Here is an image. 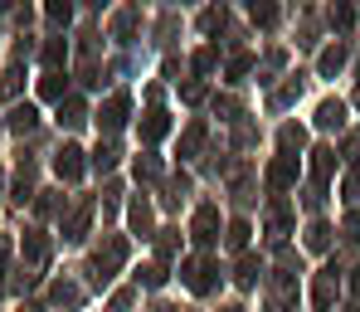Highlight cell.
<instances>
[{"label":"cell","instance_id":"1","mask_svg":"<svg viewBox=\"0 0 360 312\" xmlns=\"http://www.w3.org/2000/svg\"><path fill=\"white\" fill-rule=\"evenodd\" d=\"M122 258H127V239H108L103 249L93 254V278H98V283H108V278L122 268Z\"/></svg>","mask_w":360,"mask_h":312},{"label":"cell","instance_id":"2","mask_svg":"<svg viewBox=\"0 0 360 312\" xmlns=\"http://www.w3.org/2000/svg\"><path fill=\"white\" fill-rule=\"evenodd\" d=\"M180 278H185V283H190L195 293H210V288L219 283V268H214V258H185Z\"/></svg>","mask_w":360,"mask_h":312},{"label":"cell","instance_id":"3","mask_svg":"<svg viewBox=\"0 0 360 312\" xmlns=\"http://www.w3.org/2000/svg\"><path fill=\"white\" fill-rule=\"evenodd\" d=\"M127 113H131V98H127V93H112V98L103 103V113H98V127H103V132H117V127H127Z\"/></svg>","mask_w":360,"mask_h":312},{"label":"cell","instance_id":"4","mask_svg":"<svg viewBox=\"0 0 360 312\" xmlns=\"http://www.w3.org/2000/svg\"><path fill=\"white\" fill-rule=\"evenodd\" d=\"M190 230H195V244H214V239H219V210H214V205H200Z\"/></svg>","mask_w":360,"mask_h":312},{"label":"cell","instance_id":"5","mask_svg":"<svg viewBox=\"0 0 360 312\" xmlns=\"http://www.w3.org/2000/svg\"><path fill=\"white\" fill-rule=\"evenodd\" d=\"M54 171H59V181H78L83 176V151L73 142H63L59 151H54Z\"/></svg>","mask_w":360,"mask_h":312},{"label":"cell","instance_id":"6","mask_svg":"<svg viewBox=\"0 0 360 312\" xmlns=\"http://www.w3.org/2000/svg\"><path fill=\"white\" fill-rule=\"evenodd\" d=\"M39 98H49V103H63V98H68V78H63L59 68H49V73L39 78Z\"/></svg>","mask_w":360,"mask_h":312},{"label":"cell","instance_id":"7","mask_svg":"<svg viewBox=\"0 0 360 312\" xmlns=\"http://www.w3.org/2000/svg\"><path fill=\"white\" fill-rule=\"evenodd\" d=\"M166 132H171V118H166L161 108H151V113L141 118V142H161Z\"/></svg>","mask_w":360,"mask_h":312},{"label":"cell","instance_id":"8","mask_svg":"<svg viewBox=\"0 0 360 312\" xmlns=\"http://www.w3.org/2000/svg\"><path fill=\"white\" fill-rule=\"evenodd\" d=\"M88 220H93V200H83V205L68 215V225H63V239H83V235H88Z\"/></svg>","mask_w":360,"mask_h":312},{"label":"cell","instance_id":"9","mask_svg":"<svg viewBox=\"0 0 360 312\" xmlns=\"http://www.w3.org/2000/svg\"><path fill=\"white\" fill-rule=\"evenodd\" d=\"M341 123H346V103L341 98H326L316 108V127H341Z\"/></svg>","mask_w":360,"mask_h":312},{"label":"cell","instance_id":"10","mask_svg":"<svg viewBox=\"0 0 360 312\" xmlns=\"http://www.w3.org/2000/svg\"><path fill=\"white\" fill-rule=\"evenodd\" d=\"M59 123H63V127H83V123H88L83 98H63V103H59Z\"/></svg>","mask_w":360,"mask_h":312},{"label":"cell","instance_id":"11","mask_svg":"<svg viewBox=\"0 0 360 312\" xmlns=\"http://www.w3.org/2000/svg\"><path fill=\"white\" fill-rule=\"evenodd\" d=\"M292 181H297V166H292V161H288V156H283V161H273V166H268V186H273V190L292 186Z\"/></svg>","mask_w":360,"mask_h":312},{"label":"cell","instance_id":"12","mask_svg":"<svg viewBox=\"0 0 360 312\" xmlns=\"http://www.w3.org/2000/svg\"><path fill=\"white\" fill-rule=\"evenodd\" d=\"M34 127H39V113H34L30 103L10 108V132H34Z\"/></svg>","mask_w":360,"mask_h":312},{"label":"cell","instance_id":"13","mask_svg":"<svg viewBox=\"0 0 360 312\" xmlns=\"http://www.w3.org/2000/svg\"><path fill=\"white\" fill-rule=\"evenodd\" d=\"M331 166H336V151H331V146H316V151H311V176H316V181H326V176H331Z\"/></svg>","mask_w":360,"mask_h":312},{"label":"cell","instance_id":"14","mask_svg":"<svg viewBox=\"0 0 360 312\" xmlns=\"http://www.w3.org/2000/svg\"><path fill=\"white\" fill-rule=\"evenodd\" d=\"M131 230H136L141 239L151 235V205H146V200H131Z\"/></svg>","mask_w":360,"mask_h":312},{"label":"cell","instance_id":"15","mask_svg":"<svg viewBox=\"0 0 360 312\" xmlns=\"http://www.w3.org/2000/svg\"><path fill=\"white\" fill-rule=\"evenodd\" d=\"M331 293H336V268L321 273V283H316V308H331Z\"/></svg>","mask_w":360,"mask_h":312},{"label":"cell","instance_id":"16","mask_svg":"<svg viewBox=\"0 0 360 312\" xmlns=\"http://www.w3.org/2000/svg\"><path fill=\"white\" fill-rule=\"evenodd\" d=\"M44 15H49L54 25H68V15H73V0H44Z\"/></svg>","mask_w":360,"mask_h":312},{"label":"cell","instance_id":"17","mask_svg":"<svg viewBox=\"0 0 360 312\" xmlns=\"http://www.w3.org/2000/svg\"><path fill=\"white\" fill-rule=\"evenodd\" d=\"M341 63H346V44H331V49L321 54V73H336Z\"/></svg>","mask_w":360,"mask_h":312},{"label":"cell","instance_id":"18","mask_svg":"<svg viewBox=\"0 0 360 312\" xmlns=\"http://www.w3.org/2000/svg\"><path fill=\"white\" fill-rule=\"evenodd\" d=\"M239 283H243V288L258 283V258H253V254H243V258H239Z\"/></svg>","mask_w":360,"mask_h":312},{"label":"cell","instance_id":"19","mask_svg":"<svg viewBox=\"0 0 360 312\" xmlns=\"http://www.w3.org/2000/svg\"><path fill=\"white\" fill-rule=\"evenodd\" d=\"M136 278H141L146 288H161V283H166V263H146V268H141Z\"/></svg>","mask_w":360,"mask_h":312},{"label":"cell","instance_id":"20","mask_svg":"<svg viewBox=\"0 0 360 312\" xmlns=\"http://www.w3.org/2000/svg\"><path fill=\"white\" fill-rule=\"evenodd\" d=\"M351 20H356V10H351L346 0H336V5H331V25H341V30H351Z\"/></svg>","mask_w":360,"mask_h":312},{"label":"cell","instance_id":"21","mask_svg":"<svg viewBox=\"0 0 360 312\" xmlns=\"http://www.w3.org/2000/svg\"><path fill=\"white\" fill-rule=\"evenodd\" d=\"M93 166H98V171H112V166H117V146H98V151H93Z\"/></svg>","mask_w":360,"mask_h":312},{"label":"cell","instance_id":"22","mask_svg":"<svg viewBox=\"0 0 360 312\" xmlns=\"http://www.w3.org/2000/svg\"><path fill=\"white\" fill-rule=\"evenodd\" d=\"M63 54H68V44H63V39H49V44H44V63H49V68H59Z\"/></svg>","mask_w":360,"mask_h":312},{"label":"cell","instance_id":"23","mask_svg":"<svg viewBox=\"0 0 360 312\" xmlns=\"http://www.w3.org/2000/svg\"><path fill=\"white\" fill-rule=\"evenodd\" d=\"M25 254H30V263H39V258L49 254V244H44V235H30V239H25Z\"/></svg>","mask_w":360,"mask_h":312},{"label":"cell","instance_id":"24","mask_svg":"<svg viewBox=\"0 0 360 312\" xmlns=\"http://www.w3.org/2000/svg\"><path fill=\"white\" fill-rule=\"evenodd\" d=\"M253 20H258V25H273V20H278L273 0H253Z\"/></svg>","mask_w":360,"mask_h":312},{"label":"cell","instance_id":"25","mask_svg":"<svg viewBox=\"0 0 360 312\" xmlns=\"http://www.w3.org/2000/svg\"><path fill=\"white\" fill-rule=\"evenodd\" d=\"M200 142H205V127H190V132H185V142H180V156H190Z\"/></svg>","mask_w":360,"mask_h":312},{"label":"cell","instance_id":"26","mask_svg":"<svg viewBox=\"0 0 360 312\" xmlns=\"http://www.w3.org/2000/svg\"><path fill=\"white\" fill-rule=\"evenodd\" d=\"M302 142H307L302 127H283V151H292V146H302Z\"/></svg>","mask_w":360,"mask_h":312},{"label":"cell","instance_id":"27","mask_svg":"<svg viewBox=\"0 0 360 312\" xmlns=\"http://www.w3.org/2000/svg\"><path fill=\"white\" fill-rule=\"evenodd\" d=\"M229 244H234V249H243V244H248V225H243V220H234V225H229Z\"/></svg>","mask_w":360,"mask_h":312},{"label":"cell","instance_id":"28","mask_svg":"<svg viewBox=\"0 0 360 312\" xmlns=\"http://www.w3.org/2000/svg\"><path fill=\"white\" fill-rule=\"evenodd\" d=\"M156 171H161V166H156V161H151V156H136V181H151V176H156Z\"/></svg>","mask_w":360,"mask_h":312},{"label":"cell","instance_id":"29","mask_svg":"<svg viewBox=\"0 0 360 312\" xmlns=\"http://www.w3.org/2000/svg\"><path fill=\"white\" fill-rule=\"evenodd\" d=\"M326 235H331L326 225H311V230H307V244H311V249H326Z\"/></svg>","mask_w":360,"mask_h":312},{"label":"cell","instance_id":"30","mask_svg":"<svg viewBox=\"0 0 360 312\" xmlns=\"http://www.w3.org/2000/svg\"><path fill=\"white\" fill-rule=\"evenodd\" d=\"M248 63H253L248 54H234V59H229V78H234V83H239L243 73H248Z\"/></svg>","mask_w":360,"mask_h":312},{"label":"cell","instance_id":"31","mask_svg":"<svg viewBox=\"0 0 360 312\" xmlns=\"http://www.w3.org/2000/svg\"><path fill=\"white\" fill-rule=\"evenodd\" d=\"M156 254H161V263H166V258H171V254H176V235H171V230H166V235H161V239H156Z\"/></svg>","mask_w":360,"mask_h":312},{"label":"cell","instance_id":"32","mask_svg":"<svg viewBox=\"0 0 360 312\" xmlns=\"http://www.w3.org/2000/svg\"><path fill=\"white\" fill-rule=\"evenodd\" d=\"M219 25H224V10H205L200 15V30H219Z\"/></svg>","mask_w":360,"mask_h":312},{"label":"cell","instance_id":"33","mask_svg":"<svg viewBox=\"0 0 360 312\" xmlns=\"http://www.w3.org/2000/svg\"><path fill=\"white\" fill-rule=\"evenodd\" d=\"M54 303H78V288H68V283H54Z\"/></svg>","mask_w":360,"mask_h":312},{"label":"cell","instance_id":"34","mask_svg":"<svg viewBox=\"0 0 360 312\" xmlns=\"http://www.w3.org/2000/svg\"><path fill=\"white\" fill-rule=\"evenodd\" d=\"M195 68L210 73V68H214V49H200V54H195Z\"/></svg>","mask_w":360,"mask_h":312},{"label":"cell","instance_id":"35","mask_svg":"<svg viewBox=\"0 0 360 312\" xmlns=\"http://www.w3.org/2000/svg\"><path fill=\"white\" fill-rule=\"evenodd\" d=\"M346 195H351V200H360V166L346 176Z\"/></svg>","mask_w":360,"mask_h":312},{"label":"cell","instance_id":"36","mask_svg":"<svg viewBox=\"0 0 360 312\" xmlns=\"http://www.w3.org/2000/svg\"><path fill=\"white\" fill-rule=\"evenodd\" d=\"M346 230H351V239H360V210H351V215H346Z\"/></svg>","mask_w":360,"mask_h":312},{"label":"cell","instance_id":"37","mask_svg":"<svg viewBox=\"0 0 360 312\" xmlns=\"http://www.w3.org/2000/svg\"><path fill=\"white\" fill-rule=\"evenodd\" d=\"M10 263V239H0V268Z\"/></svg>","mask_w":360,"mask_h":312},{"label":"cell","instance_id":"38","mask_svg":"<svg viewBox=\"0 0 360 312\" xmlns=\"http://www.w3.org/2000/svg\"><path fill=\"white\" fill-rule=\"evenodd\" d=\"M224 312H243V308H224Z\"/></svg>","mask_w":360,"mask_h":312},{"label":"cell","instance_id":"39","mask_svg":"<svg viewBox=\"0 0 360 312\" xmlns=\"http://www.w3.org/2000/svg\"><path fill=\"white\" fill-rule=\"evenodd\" d=\"M0 10H5V0H0Z\"/></svg>","mask_w":360,"mask_h":312},{"label":"cell","instance_id":"40","mask_svg":"<svg viewBox=\"0 0 360 312\" xmlns=\"http://www.w3.org/2000/svg\"><path fill=\"white\" fill-rule=\"evenodd\" d=\"M0 186H5V176H0Z\"/></svg>","mask_w":360,"mask_h":312}]
</instances>
